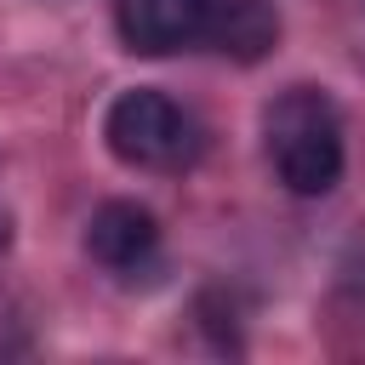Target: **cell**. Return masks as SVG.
I'll list each match as a JSON object with an SVG mask.
<instances>
[{
	"label": "cell",
	"mask_w": 365,
	"mask_h": 365,
	"mask_svg": "<svg viewBox=\"0 0 365 365\" xmlns=\"http://www.w3.org/2000/svg\"><path fill=\"white\" fill-rule=\"evenodd\" d=\"M262 137H268V160L279 171V182L302 200H319L342 182V120L336 103L319 86H291L268 103L262 114Z\"/></svg>",
	"instance_id": "cell-1"
},
{
	"label": "cell",
	"mask_w": 365,
	"mask_h": 365,
	"mask_svg": "<svg viewBox=\"0 0 365 365\" xmlns=\"http://www.w3.org/2000/svg\"><path fill=\"white\" fill-rule=\"evenodd\" d=\"M103 143H108V154L120 165H137V171H177L200 148L194 120L154 86H131V91H120L108 103Z\"/></svg>",
	"instance_id": "cell-2"
},
{
	"label": "cell",
	"mask_w": 365,
	"mask_h": 365,
	"mask_svg": "<svg viewBox=\"0 0 365 365\" xmlns=\"http://www.w3.org/2000/svg\"><path fill=\"white\" fill-rule=\"evenodd\" d=\"M211 11H217V0H114V29H120L125 51L171 57V51L205 40Z\"/></svg>",
	"instance_id": "cell-3"
},
{
	"label": "cell",
	"mask_w": 365,
	"mask_h": 365,
	"mask_svg": "<svg viewBox=\"0 0 365 365\" xmlns=\"http://www.w3.org/2000/svg\"><path fill=\"white\" fill-rule=\"evenodd\" d=\"M86 251H91V262H103L108 274H137V268H148L154 251H160V222H154V211L137 205V200H103V205L91 211V222H86Z\"/></svg>",
	"instance_id": "cell-4"
},
{
	"label": "cell",
	"mask_w": 365,
	"mask_h": 365,
	"mask_svg": "<svg viewBox=\"0 0 365 365\" xmlns=\"http://www.w3.org/2000/svg\"><path fill=\"white\" fill-rule=\"evenodd\" d=\"M205 40L228 63H262L279 46V11H274V0H217Z\"/></svg>",
	"instance_id": "cell-5"
},
{
	"label": "cell",
	"mask_w": 365,
	"mask_h": 365,
	"mask_svg": "<svg viewBox=\"0 0 365 365\" xmlns=\"http://www.w3.org/2000/svg\"><path fill=\"white\" fill-rule=\"evenodd\" d=\"M6 245H11V211L0 205V251H6Z\"/></svg>",
	"instance_id": "cell-6"
}]
</instances>
